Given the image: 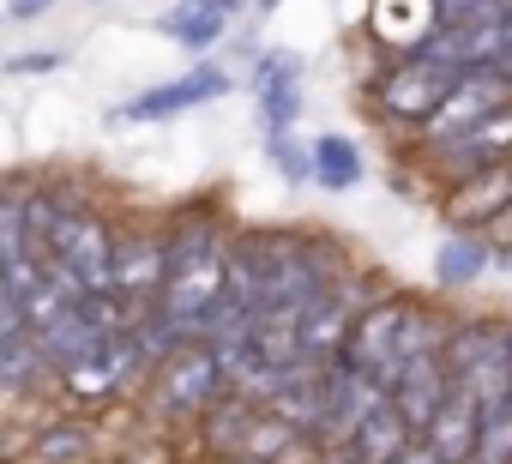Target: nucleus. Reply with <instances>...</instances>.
Returning <instances> with one entry per match:
<instances>
[{
    "instance_id": "obj_1",
    "label": "nucleus",
    "mask_w": 512,
    "mask_h": 464,
    "mask_svg": "<svg viewBox=\"0 0 512 464\" xmlns=\"http://www.w3.org/2000/svg\"><path fill=\"white\" fill-rule=\"evenodd\" d=\"M464 85V67H446V61H428V55H398L386 73H374L368 85V103L380 121L404 127L410 139L434 121V109Z\"/></svg>"
},
{
    "instance_id": "obj_12",
    "label": "nucleus",
    "mask_w": 512,
    "mask_h": 464,
    "mask_svg": "<svg viewBox=\"0 0 512 464\" xmlns=\"http://www.w3.org/2000/svg\"><path fill=\"white\" fill-rule=\"evenodd\" d=\"M19 458H25V464H91V458H97V434H91V422L49 416V422L31 434V446H25Z\"/></svg>"
},
{
    "instance_id": "obj_21",
    "label": "nucleus",
    "mask_w": 512,
    "mask_h": 464,
    "mask_svg": "<svg viewBox=\"0 0 512 464\" xmlns=\"http://www.w3.org/2000/svg\"><path fill=\"white\" fill-rule=\"evenodd\" d=\"M506 344H512V320H506Z\"/></svg>"
},
{
    "instance_id": "obj_16",
    "label": "nucleus",
    "mask_w": 512,
    "mask_h": 464,
    "mask_svg": "<svg viewBox=\"0 0 512 464\" xmlns=\"http://www.w3.org/2000/svg\"><path fill=\"white\" fill-rule=\"evenodd\" d=\"M61 49H19V55H7V73L13 79H43V73H61Z\"/></svg>"
},
{
    "instance_id": "obj_2",
    "label": "nucleus",
    "mask_w": 512,
    "mask_h": 464,
    "mask_svg": "<svg viewBox=\"0 0 512 464\" xmlns=\"http://www.w3.org/2000/svg\"><path fill=\"white\" fill-rule=\"evenodd\" d=\"M223 398H229V380L211 344H181L169 362L151 368V404L163 416H211Z\"/></svg>"
},
{
    "instance_id": "obj_7",
    "label": "nucleus",
    "mask_w": 512,
    "mask_h": 464,
    "mask_svg": "<svg viewBox=\"0 0 512 464\" xmlns=\"http://www.w3.org/2000/svg\"><path fill=\"white\" fill-rule=\"evenodd\" d=\"M404 308H410V290H386L380 302H368L362 308V320H356V338H350V362H362L368 374H380L386 386H392V374H398V332H404Z\"/></svg>"
},
{
    "instance_id": "obj_9",
    "label": "nucleus",
    "mask_w": 512,
    "mask_h": 464,
    "mask_svg": "<svg viewBox=\"0 0 512 464\" xmlns=\"http://www.w3.org/2000/svg\"><path fill=\"white\" fill-rule=\"evenodd\" d=\"M452 374H446V362L440 356H428V362H416V368H404L398 380H392V404L410 416V428L428 440V428H434V416L446 410V398H452Z\"/></svg>"
},
{
    "instance_id": "obj_4",
    "label": "nucleus",
    "mask_w": 512,
    "mask_h": 464,
    "mask_svg": "<svg viewBox=\"0 0 512 464\" xmlns=\"http://www.w3.org/2000/svg\"><path fill=\"white\" fill-rule=\"evenodd\" d=\"M302 79H308V61L296 49H266L247 73V91H253V109H260V133L266 145L272 139H296V121H302Z\"/></svg>"
},
{
    "instance_id": "obj_5",
    "label": "nucleus",
    "mask_w": 512,
    "mask_h": 464,
    "mask_svg": "<svg viewBox=\"0 0 512 464\" xmlns=\"http://www.w3.org/2000/svg\"><path fill=\"white\" fill-rule=\"evenodd\" d=\"M163 284H169V229L163 223H121L115 236V296L133 302V308H157L163 302Z\"/></svg>"
},
{
    "instance_id": "obj_11",
    "label": "nucleus",
    "mask_w": 512,
    "mask_h": 464,
    "mask_svg": "<svg viewBox=\"0 0 512 464\" xmlns=\"http://www.w3.org/2000/svg\"><path fill=\"white\" fill-rule=\"evenodd\" d=\"M416 440H422V434L410 428V416H404V410L386 398L380 410H368V422L356 428V440H350V446L362 452V464H398V458H404Z\"/></svg>"
},
{
    "instance_id": "obj_20",
    "label": "nucleus",
    "mask_w": 512,
    "mask_h": 464,
    "mask_svg": "<svg viewBox=\"0 0 512 464\" xmlns=\"http://www.w3.org/2000/svg\"><path fill=\"white\" fill-rule=\"evenodd\" d=\"M217 464H272V458H253V452H241V458H217Z\"/></svg>"
},
{
    "instance_id": "obj_13",
    "label": "nucleus",
    "mask_w": 512,
    "mask_h": 464,
    "mask_svg": "<svg viewBox=\"0 0 512 464\" xmlns=\"http://www.w3.org/2000/svg\"><path fill=\"white\" fill-rule=\"evenodd\" d=\"M0 386H7V398H31L43 386H55V368L49 356L37 350V338H0Z\"/></svg>"
},
{
    "instance_id": "obj_10",
    "label": "nucleus",
    "mask_w": 512,
    "mask_h": 464,
    "mask_svg": "<svg viewBox=\"0 0 512 464\" xmlns=\"http://www.w3.org/2000/svg\"><path fill=\"white\" fill-rule=\"evenodd\" d=\"M494 260H500V248L482 236V229H458V236H446V242L434 248V290L458 296V290L482 284V272H488Z\"/></svg>"
},
{
    "instance_id": "obj_17",
    "label": "nucleus",
    "mask_w": 512,
    "mask_h": 464,
    "mask_svg": "<svg viewBox=\"0 0 512 464\" xmlns=\"http://www.w3.org/2000/svg\"><path fill=\"white\" fill-rule=\"evenodd\" d=\"M55 13V0H7V19L13 25H37V19H49Z\"/></svg>"
},
{
    "instance_id": "obj_15",
    "label": "nucleus",
    "mask_w": 512,
    "mask_h": 464,
    "mask_svg": "<svg viewBox=\"0 0 512 464\" xmlns=\"http://www.w3.org/2000/svg\"><path fill=\"white\" fill-rule=\"evenodd\" d=\"M266 157H272V169H278L290 187H308V181H314V145H296V139H272V145H266Z\"/></svg>"
},
{
    "instance_id": "obj_18",
    "label": "nucleus",
    "mask_w": 512,
    "mask_h": 464,
    "mask_svg": "<svg viewBox=\"0 0 512 464\" xmlns=\"http://www.w3.org/2000/svg\"><path fill=\"white\" fill-rule=\"evenodd\" d=\"M308 464H362L356 446H326V452H308Z\"/></svg>"
},
{
    "instance_id": "obj_19",
    "label": "nucleus",
    "mask_w": 512,
    "mask_h": 464,
    "mask_svg": "<svg viewBox=\"0 0 512 464\" xmlns=\"http://www.w3.org/2000/svg\"><path fill=\"white\" fill-rule=\"evenodd\" d=\"M398 464H446V458H440V452H434L428 440H416V446H410V452H404Z\"/></svg>"
},
{
    "instance_id": "obj_14",
    "label": "nucleus",
    "mask_w": 512,
    "mask_h": 464,
    "mask_svg": "<svg viewBox=\"0 0 512 464\" xmlns=\"http://www.w3.org/2000/svg\"><path fill=\"white\" fill-rule=\"evenodd\" d=\"M308 145H314V187H326V193H350V187L368 175L362 145H356L350 133H320V139H308Z\"/></svg>"
},
{
    "instance_id": "obj_3",
    "label": "nucleus",
    "mask_w": 512,
    "mask_h": 464,
    "mask_svg": "<svg viewBox=\"0 0 512 464\" xmlns=\"http://www.w3.org/2000/svg\"><path fill=\"white\" fill-rule=\"evenodd\" d=\"M229 91H235V79H229L217 61H193V73L163 79V85H151V91H139V97H127V103H115V109H109V127L175 121V115H187V109H205V103L229 97Z\"/></svg>"
},
{
    "instance_id": "obj_6",
    "label": "nucleus",
    "mask_w": 512,
    "mask_h": 464,
    "mask_svg": "<svg viewBox=\"0 0 512 464\" xmlns=\"http://www.w3.org/2000/svg\"><path fill=\"white\" fill-rule=\"evenodd\" d=\"M422 157L434 163V175H440L446 187L482 181L488 169H500V163L512 157V109H500L494 121L470 127V133H458V139H446V145H434V151H422Z\"/></svg>"
},
{
    "instance_id": "obj_22",
    "label": "nucleus",
    "mask_w": 512,
    "mask_h": 464,
    "mask_svg": "<svg viewBox=\"0 0 512 464\" xmlns=\"http://www.w3.org/2000/svg\"><path fill=\"white\" fill-rule=\"evenodd\" d=\"M85 7H103V0H85Z\"/></svg>"
},
{
    "instance_id": "obj_8",
    "label": "nucleus",
    "mask_w": 512,
    "mask_h": 464,
    "mask_svg": "<svg viewBox=\"0 0 512 464\" xmlns=\"http://www.w3.org/2000/svg\"><path fill=\"white\" fill-rule=\"evenodd\" d=\"M235 13H241L235 0H181L175 13L157 19V37H169V43L187 49V55H211V49L229 37V19H235Z\"/></svg>"
}]
</instances>
